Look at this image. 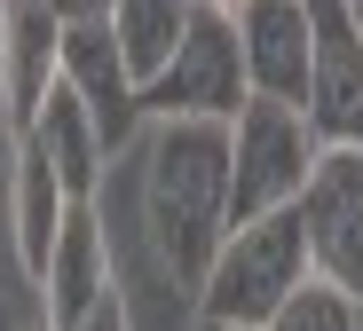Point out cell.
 Listing matches in <instances>:
<instances>
[{"label":"cell","mask_w":363,"mask_h":331,"mask_svg":"<svg viewBox=\"0 0 363 331\" xmlns=\"http://www.w3.org/2000/svg\"><path fill=\"white\" fill-rule=\"evenodd\" d=\"M316 150H324V142L308 135L300 103H269V95H253L245 111L229 118V229L300 206V181H308Z\"/></svg>","instance_id":"3957f363"},{"label":"cell","mask_w":363,"mask_h":331,"mask_svg":"<svg viewBox=\"0 0 363 331\" xmlns=\"http://www.w3.org/2000/svg\"><path fill=\"white\" fill-rule=\"evenodd\" d=\"M253 103L245 87V55H237V16L213 9V0H198L190 16V40L174 47V63L143 87V118H237Z\"/></svg>","instance_id":"277c9868"},{"label":"cell","mask_w":363,"mask_h":331,"mask_svg":"<svg viewBox=\"0 0 363 331\" xmlns=\"http://www.w3.org/2000/svg\"><path fill=\"white\" fill-rule=\"evenodd\" d=\"M190 331H237V323H213V315H198V323H190Z\"/></svg>","instance_id":"ac0fdd59"},{"label":"cell","mask_w":363,"mask_h":331,"mask_svg":"<svg viewBox=\"0 0 363 331\" xmlns=\"http://www.w3.org/2000/svg\"><path fill=\"white\" fill-rule=\"evenodd\" d=\"M64 24H87V16H111V0H48Z\"/></svg>","instance_id":"2e32d148"},{"label":"cell","mask_w":363,"mask_h":331,"mask_svg":"<svg viewBox=\"0 0 363 331\" xmlns=\"http://www.w3.org/2000/svg\"><path fill=\"white\" fill-rule=\"evenodd\" d=\"M72 331H135V315H127V292H103V300H95V308H87Z\"/></svg>","instance_id":"9a60e30c"},{"label":"cell","mask_w":363,"mask_h":331,"mask_svg":"<svg viewBox=\"0 0 363 331\" xmlns=\"http://www.w3.org/2000/svg\"><path fill=\"white\" fill-rule=\"evenodd\" d=\"M55 79H64V16L48 0H9V16H0V118H9V135L40 118Z\"/></svg>","instance_id":"9c48e42d"},{"label":"cell","mask_w":363,"mask_h":331,"mask_svg":"<svg viewBox=\"0 0 363 331\" xmlns=\"http://www.w3.org/2000/svg\"><path fill=\"white\" fill-rule=\"evenodd\" d=\"M347 9H355V32H363V0H347Z\"/></svg>","instance_id":"d6986e66"},{"label":"cell","mask_w":363,"mask_h":331,"mask_svg":"<svg viewBox=\"0 0 363 331\" xmlns=\"http://www.w3.org/2000/svg\"><path fill=\"white\" fill-rule=\"evenodd\" d=\"M64 87L95 111L103 150H127L143 126H150V118H143V87H135L127 55H118V40H111V16L64 24Z\"/></svg>","instance_id":"ba28073f"},{"label":"cell","mask_w":363,"mask_h":331,"mask_svg":"<svg viewBox=\"0 0 363 331\" xmlns=\"http://www.w3.org/2000/svg\"><path fill=\"white\" fill-rule=\"evenodd\" d=\"M9 158H16V135H9V118H0V174H9Z\"/></svg>","instance_id":"e0dca14e"},{"label":"cell","mask_w":363,"mask_h":331,"mask_svg":"<svg viewBox=\"0 0 363 331\" xmlns=\"http://www.w3.org/2000/svg\"><path fill=\"white\" fill-rule=\"evenodd\" d=\"M237 55L245 87L269 103H308V55H316V16L308 0H237Z\"/></svg>","instance_id":"52a82bcc"},{"label":"cell","mask_w":363,"mask_h":331,"mask_svg":"<svg viewBox=\"0 0 363 331\" xmlns=\"http://www.w3.org/2000/svg\"><path fill=\"white\" fill-rule=\"evenodd\" d=\"M9 181H16V252H24V269H32V284H40V269H48V252H55V237H64V221H72L79 197L64 189V174H55L32 142H16Z\"/></svg>","instance_id":"7c38bea8"},{"label":"cell","mask_w":363,"mask_h":331,"mask_svg":"<svg viewBox=\"0 0 363 331\" xmlns=\"http://www.w3.org/2000/svg\"><path fill=\"white\" fill-rule=\"evenodd\" d=\"M103 197H79L64 237H55L48 269H40V308H48V331H72L103 292H118V269H111V237H103Z\"/></svg>","instance_id":"30bf717a"},{"label":"cell","mask_w":363,"mask_h":331,"mask_svg":"<svg viewBox=\"0 0 363 331\" xmlns=\"http://www.w3.org/2000/svg\"><path fill=\"white\" fill-rule=\"evenodd\" d=\"M213 9H237V0H213Z\"/></svg>","instance_id":"44dd1931"},{"label":"cell","mask_w":363,"mask_h":331,"mask_svg":"<svg viewBox=\"0 0 363 331\" xmlns=\"http://www.w3.org/2000/svg\"><path fill=\"white\" fill-rule=\"evenodd\" d=\"M16 142H32L55 174H64V189L72 197H103V174H111V150H103V135H95V111L55 79V95L40 103V118L24 126Z\"/></svg>","instance_id":"8fae6325"},{"label":"cell","mask_w":363,"mask_h":331,"mask_svg":"<svg viewBox=\"0 0 363 331\" xmlns=\"http://www.w3.org/2000/svg\"><path fill=\"white\" fill-rule=\"evenodd\" d=\"M316 16V55H308V135L324 150H363V32L347 0H308Z\"/></svg>","instance_id":"8992f818"},{"label":"cell","mask_w":363,"mask_h":331,"mask_svg":"<svg viewBox=\"0 0 363 331\" xmlns=\"http://www.w3.org/2000/svg\"><path fill=\"white\" fill-rule=\"evenodd\" d=\"M261 331H363V300H347L340 284H324V276H308Z\"/></svg>","instance_id":"5bb4252c"},{"label":"cell","mask_w":363,"mask_h":331,"mask_svg":"<svg viewBox=\"0 0 363 331\" xmlns=\"http://www.w3.org/2000/svg\"><path fill=\"white\" fill-rule=\"evenodd\" d=\"M316 276L308 260V229H300V206L284 213H261V221H237L213 252V269L198 284V315L213 323H237V331H261L300 284Z\"/></svg>","instance_id":"7a4b0ae2"},{"label":"cell","mask_w":363,"mask_h":331,"mask_svg":"<svg viewBox=\"0 0 363 331\" xmlns=\"http://www.w3.org/2000/svg\"><path fill=\"white\" fill-rule=\"evenodd\" d=\"M300 229H308L316 276L363 300V150H316L300 181Z\"/></svg>","instance_id":"5b68a950"},{"label":"cell","mask_w":363,"mask_h":331,"mask_svg":"<svg viewBox=\"0 0 363 331\" xmlns=\"http://www.w3.org/2000/svg\"><path fill=\"white\" fill-rule=\"evenodd\" d=\"M143 237L174 292L206 284L229 237V126L221 118H150L143 126Z\"/></svg>","instance_id":"6da1fadb"},{"label":"cell","mask_w":363,"mask_h":331,"mask_svg":"<svg viewBox=\"0 0 363 331\" xmlns=\"http://www.w3.org/2000/svg\"><path fill=\"white\" fill-rule=\"evenodd\" d=\"M0 16H9V0H0Z\"/></svg>","instance_id":"7402d4cb"},{"label":"cell","mask_w":363,"mask_h":331,"mask_svg":"<svg viewBox=\"0 0 363 331\" xmlns=\"http://www.w3.org/2000/svg\"><path fill=\"white\" fill-rule=\"evenodd\" d=\"M190 16H198V0H111V40L127 55L135 87H150L174 63V47L190 40Z\"/></svg>","instance_id":"4fadbf2b"},{"label":"cell","mask_w":363,"mask_h":331,"mask_svg":"<svg viewBox=\"0 0 363 331\" xmlns=\"http://www.w3.org/2000/svg\"><path fill=\"white\" fill-rule=\"evenodd\" d=\"M0 331H16V323H9V308H0Z\"/></svg>","instance_id":"ffe728a7"}]
</instances>
